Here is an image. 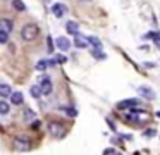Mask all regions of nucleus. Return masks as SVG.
<instances>
[{"instance_id": "obj_1", "label": "nucleus", "mask_w": 160, "mask_h": 155, "mask_svg": "<svg viewBox=\"0 0 160 155\" xmlns=\"http://www.w3.org/2000/svg\"><path fill=\"white\" fill-rule=\"evenodd\" d=\"M40 33V28L36 24H26L24 28L21 29V38L24 41H33Z\"/></svg>"}, {"instance_id": "obj_2", "label": "nucleus", "mask_w": 160, "mask_h": 155, "mask_svg": "<svg viewBox=\"0 0 160 155\" xmlns=\"http://www.w3.org/2000/svg\"><path fill=\"white\" fill-rule=\"evenodd\" d=\"M14 148L19 152H28L29 150V140L26 136H18L14 140Z\"/></svg>"}, {"instance_id": "obj_3", "label": "nucleus", "mask_w": 160, "mask_h": 155, "mask_svg": "<svg viewBox=\"0 0 160 155\" xmlns=\"http://www.w3.org/2000/svg\"><path fill=\"white\" fill-rule=\"evenodd\" d=\"M40 88H42V91H43V95H50L52 93V81H50L48 78H42L40 79Z\"/></svg>"}, {"instance_id": "obj_4", "label": "nucleus", "mask_w": 160, "mask_h": 155, "mask_svg": "<svg viewBox=\"0 0 160 155\" xmlns=\"http://www.w3.org/2000/svg\"><path fill=\"white\" fill-rule=\"evenodd\" d=\"M55 43H57V47H59L60 50H69V48L72 47V41H71L69 38H66V36H59L55 40Z\"/></svg>"}, {"instance_id": "obj_5", "label": "nucleus", "mask_w": 160, "mask_h": 155, "mask_svg": "<svg viewBox=\"0 0 160 155\" xmlns=\"http://www.w3.org/2000/svg\"><path fill=\"white\" fill-rule=\"evenodd\" d=\"M139 105L138 98H131V100H122L119 102V109H136Z\"/></svg>"}, {"instance_id": "obj_6", "label": "nucleus", "mask_w": 160, "mask_h": 155, "mask_svg": "<svg viewBox=\"0 0 160 155\" xmlns=\"http://www.w3.org/2000/svg\"><path fill=\"white\" fill-rule=\"evenodd\" d=\"M138 93L141 96H145V98H148V100H153L155 98V91H153L152 88H148V86H139L138 88Z\"/></svg>"}, {"instance_id": "obj_7", "label": "nucleus", "mask_w": 160, "mask_h": 155, "mask_svg": "<svg viewBox=\"0 0 160 155\" xmlns=\"http://www.w3.org/2000/svg\"><path fill=\"white\" fill-rule=\"evenodd\" d=\"M48 129H50V133H52L53 136H62L64 134V129H62V126H60L59 122H50Z\"/></svg>"}, {"instance_id": "obj_8", "label": "nucleus", "mask_w": 160, "mask_h": 155, "mask_svg": "<svg viewBox=\"0 0 160 155\" xmlns=\"http://www.w3.org/2000/svg\"><path fill=\"white\" fill-rule=\"evenodd\" d=\"M66 7L62 5V3H53L52 5V14L55 17H64V14H66Z\"/></svg>"}, {"instance_id": "obj_9", "label": "nucleus", "mask_w": 160, "mask_h": 155, "mask_svg": "<svg viewBox=\"0 0 160 155\" xmlns=\"http://www.w3.org/2000/svg\"><path fill=\"white\" fill-rule=\"evenodd\" d=\"M66 29H67V33H69V34H74V36L79 34V26H78V23H74V21H67Z\"/></svg>"}, {"instance_id": "obj_10", "label": "nucleus", "mask_w": 160, "mask_h": 155, "mask_svg": "<svg viewBox=\"0 0 160 155\" xmlns=\"http://www.w3.org/2000/svg\"><path fill=\"white\" fill-rule=\"evenodd\" d=\"M14 24L11 23L9 19H0V31H5V33H11Z\"/></svg>"}, {"instance_id": "obj_11", "label": "nucleus", "mask_w": 160, "mask_h": 155, "mask_svg": "<svg viewBox=\"0 0 160 155\" xmlns=\"http://www.w3.org/2000/svg\"><path fill=\"white\" fill-rule=\"evenodd\" d=\"M11 102L14 103V105H22V102H24V96H22V93L14 91V93L11 95Z\"/></svg>"}, {"instance_id": "obj_12", "label": "nucleus", "mask_w": 160, "mask_h": 155, "mask_svg": "<svg viewBox=\"0 0 160 155\" xmlns=\"http://www.w3.org/2000/svg\"><path fill=\"white\" fill-rule=\"evenodd\" d=\"M0 95H2V100H5L7 96H11V88H9V85H5V83H2L0 85Z\"/></svg>"}, {"instance_id": "obj_13", "label": "nucleus", "mask_w": 160, "mask_h": 155, "mask_svg": "<svg viewBox=\"0 0 160 155\" xmlns=\"http://www.w3.org/2000/svg\"><path fill=\"white\" fill-rule=\"evenodd\" d=\"M88 43H90L88 38H79V36H78L76 40H74V47H78V48H86Z\"/></svg>"}, {"instance_id": "obj_14", "label": "nucleus", "mask_w": 160, "mask_h": 155, "mask_svg": "<svg viewBox=\"0 0 160 155\" xmlns=\"http://www.w3.org/2000/svg\"><path fill=\"white\" fill-rule=\"evenodd\" d=\"M29 91H31V96H35V98H40V96L43 95L42 88H40V85H33L31 88H29Z\"/></svg>"}, {"instance_id": "obj_15", "label": "nucleus", "mask_w": 160, "mask_h": 155, "mask_svg": "<svg viewBox=\"0 0 160 155\" xmlns=\"http://www.w3.org/2000/svg\"><path fill=\"white\" fill-rule=\"evenodd\" d=\"M12 5H14V9L19 10V12H24L26 10V5L22 3V0H12Z\"/></svg>"}, {"instance_id": "obj_16", "label": "nucleus", "mask_w": 160, "mask_h": 155, "mask_svg": "<svg viewBox=\"0 0 160 155\" xmlns=\"http://www.w3.org/2000/svg\"><path fill=\"white\" fill-rule=\"evenodd\" d=\"M88 41H90V45H93L95 48H102V41L98 40L97 36H88Z\"/></svg>"}, {"instance_id": "obj_17", "label": "nucleus", "mask_w": 160, "mask_h": 155, "mask_svg": "<svg viewBox=\"0 0 160 155\" xmlns=\"http://www.w3.org/2000/svg\"><path fill=\"white\" fill-rule=\"evenodd\" d=\"M0 114H2V116H7L9 114V103L5 102V100L0 102Z\"/></svg>"}, {"instance_id": "obj_18", "label": "nucleus", "mask_w": 160, "mask_h": 155, "mask_svg": "<svg viewBox=\"0 0 160 155\" xmlns=\"http://www.w3.org/2000/svg\"><path fill=\"white\" fill-rule=\"evenodd\" d=\"M47 65H50V62H48V60H40L38 64H36V71H45Z\"/></svg>"}, {"instance_id": "obj_19", "label": "nucleus", "mask_w": 160, "mask_h": 155, "mask_svg": "<svg viewBox=\"0 0 160 155\" xmlns=\"http://www.w3.org/2000/svg\"><path fill=\"white\" fill-rule=\"evenodd\" d=\"M24 119L26 121H33V119H35V112H33L31 109H26L24 110Z\"/></svg>"}, {"instance_id": "obj_20", "label": "nucleus", "mask_w": 160, "mask_h": 155, "mask_svg": "<svg viewBox=\"0 0 160 155\" xmlns=\"http://www.w3.org/2000/svg\"><path fill=\"white\" fill-rule=\"evenodd\" d=\"M93 57H95V59H100V60H103V59H105V54L100 50V48H98V50L95 48V50H93Z\"/></svg>"}, {"instance_id": "obj_21", "label": "nucleus", "mask_w": 160, "mask_h": 155, "mask_svg": "<svg viewBox=\"0 0 160 155\" xmlns=\"http://www.w3.org/2000/svg\"><path fill=\"white\" fill-rule=\"evenodd\" d=\"M7 34H9V33H5V31H0V43H2V45L7 43V40H9Z\"/></svg>"}, {"instance_id": "obj_22", "label": "nucleus", "mask_w": 160, "mask_h": 155, "mask_svg": "<svg viewBox=\"0 0 160 155\" xmlns=\"http://www.w3.org/2000/svg\"><path fill=\"white\" fill-rule=\"evenodd\" d=\"M53 60H55V62H59V64H64V62L67 60V57H64V55H57V57L53 59Z\"/></svg>"}, {"instance_id": "obj_23", "label": "nucleus", "mask_w": 160, "mask_h": 155, "mask_svg": "<svg viewBox=\"0 0 160 155\" xmlns=\"http://www.w3.org/2000/svg\"><path fill=\"white\" fill-rule=\"evenodd\" d=\"M103 155H119V153L114 150V148H107V150L103 152Z\"/></svg>"}, {"instance_id": "obj_24", "label": "nucleus", "mask_w": 160, "mask_h": 155, "mask_svg": "<svg viewBox=\"0 0 160 155\" xmlns=\"http://www.w3.org/2000/svg\"><path fill=\"white\" fill-rule=\"evenodd\" d=\"M64 110H66L67 116H76V110H74V109H64Z\"/></svg>"}, {"instance_id": "obj_25", "label": "nucleus", "mask_w": 160, "mask_h": 155, "mask_svg": "<svg viewBox=\"0 0 160 155\" xmlns=\"http://www.w3.org/2000/svg\"><path fill=\"white\" fill-rule=\"evenodd\" d=\"M145 136H155V129H148L145 133Z\"/></svg>"}]
</instances>
